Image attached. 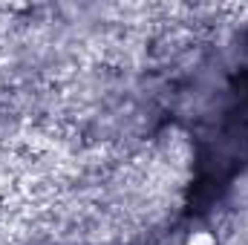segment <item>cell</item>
I'll use <instances>...</instances> for the list:
<instances>
[{
	"instance_id": "1",
	"label": "cell",
	"mask_w": 248,
	"mask_h": 245,
	"mask_svg": "<svg viewBox=\"0 0 248 245\" xmlns=\"http://www.w3.org/2000/svg\"><path fill=\"white\" fill-rule=\"evenodd\" d=\"M182 245H217V234L211 228H193L185 234Z\"/></svg>"
}]
</instances>
